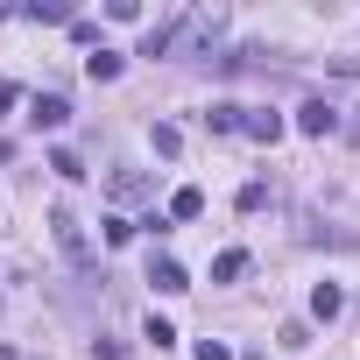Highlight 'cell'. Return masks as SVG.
<instances>
[{
  "instance_id": "1",
  "label": "cell",
  "mask_w": 360,
  "mask_h": 360,
  "mask_svg": "<svg viewBox=\"0 0 360 360\" xmlns=\"http://www.w3.org/2000/svg\"><path fill=\"white\" fill-rule=\"evenodd\" d=\"M50 233H57V248H64V262H71V269H92V248H85V226H78V212H71V205H57V212H50Z\"/></svg>"
},
{
  "instance_id": "2",
  "label": "cell",
  "mask_w": 360,
  "mask_h": 360,
  "mask_svg": "<svg viewBox=\"0 0 360 360\" xmlns=\"http://www.w3.org/2000/svg\"><path fill=\"white\" fill-rule=\"evenodd\" d=\"M339 127V106H325V99H304L297 106V134H311V141H325Z\"/></svg>"
},
{
  "instance_id": "3",
  "label": "cell",
  "mask_w": 360,
  "mask_h": 360,
  "mask_svg": "<svg viewBox=\"0 0 360 360\" xmlns=\"http://www.w3.org/2000/svg\"><path fill=\"white\" fill-rule=\"evenodd\" d=\"M240 134H248V141H283V113H269V106L248 113V106H240Z\"/></svg>"
},
{
  "instance_id": "4",
  "label": "cell",
  "mask_w": 360,
  "mask_h": 360,
  "mask_svg": "<svg viewBox=\"0 0 360 360\" xmlns=\"http://www.w3.org/2000/svg\"><path fill=\"white\" fill-rule=\"evenodd\" d=\"M148 283H155L162 297H184V290H191V276H184V262H169V255H162V262L148 269Z\"/></svg>"
},
{
  "instance_id": "5",
  "label": "cell",
  "mask_w": 360,
  "mask_h": 360,
  "mask_svg": "<svg viewBox=\"0 0 360 360\" xmlns=\"http://www.w3.org/2000/svg\"><path fill=\"white\" fill-rule=\"evenodd\" d=\"M29 120H36V127L50 134V127H64V120H71V106H64L57 92H36V106H29Z\"/></svg>"
},
{
  "instance_id": "6",
  "label": "cell",
  "mask_w": 360,
  "mask_h": 360,
  "mask_svg": "<svg viewBox=\"0 0 360 360\" xmlns=\"http://www.w3.org/2000/svg\"><path fill=\"white\" fill-rule=\"evenodd\" d=\"M85 78H92V85H113V78H120V50H106V43H99V50L85 57Z\"/></svg>"
},
{
  "instance_id": "7",
  "label": "cell",
  "mask_w": 360,
  "mask_h": 360,
  "mask_svg": "<svg viewBox=\"0 0 360 360\" xmlns=\"http://www.w3.org/2000/svg\"><path fill=\"white\" fill-rule=\"evenodd\" d=\"M339 311H346V290L339 283H318L311 290V318H339Z\"/></svg>"
},
{
  "instance_id": "8",
  "label": "cell",
  "mask_w": 360,
  "mask_h": 360,
  "mask_svg": "<svg viewBox=\"0 0 360 360\" xmlns=\"http://www.w3.org/2000/svg\"><path fill=\"white\" fill-rule=\"evenodd\" d=\"M240 276H248V248H226L212 262V283H240Z\"/></svg>"
},
{
  "instance_id": "9",
  "label": "cell",
  "mask_w": 360,
  "mask_h": 360,
  "mask_svg": "<svg viewBox=\"0 0 360 360\" xmlns=\"http://www.w3.org/2000/svg\"><path fill=\"white\" fill-rule=\"evenodd\" d=\"M198 212H205V191L198 184H184V191L169 198V219H198Z\"/></svg>"
},
{
  "instance_id": "10",
  "label": "cell",
  "mask_w": 360,
  "mask_h": 360,
  "mask_svg": "<svg viewBox=\"0 0 360 360\" xmlns=\"http://www.w3.org/2000/svg\"><path fill=\"white\" fill-rule=\"evenodd\" d=\"M22 15H29V22H64V29H71V8H64V0H29Z\"/></svg>"
},
{
  "instance_id": "11",
  "label": "cell",
  "mask_w": 360,
  "mask_h": 360,
  "mask_svg": "<svg viewBox=\"0 0 360 360\" xmlns=\"http://www.w3.org/2000/svg\"><path fill=\"white\" fill-rule=\"evenodd\" d=\"M148 141H155V155H176V148H184V134H176L169 120H155V127H148Z\"/></svg>"
},
{
  "instance_id": "12",
  "label": "cell",
  "mask_w": 360,
  "mask_h": 360,
  "mask_svg": "<svg viewBox=\"0 0 360 360\" xmlns=\"http://www.w3.org/2000/svg\"><path fill=\"white\" fill-rule=\"evenodd\" d=\"M205 127H212V134H240V106H212Z\"/></svg>"
},
{
  "instance_id": "13",
  "label": "cell",
  "mask_w": 360,
  "mask_h": 360,
  "mask_svg": "<svg viewBox=\"0 0 360 360\" xmlns=\"http://www.w3.org/2000/svg\"><path fill=\"white\" fill-rule=\"evenodd\" d=\"M50 169H57V176H71V184H78V176H85V162H78L71 148H50Z\"/></svg>"
},
{
  "instance_id": "14",
  "label": "cell",
  "mask_w": 360,
  "mask_h": 360,
  "mask_svg": "<svg viewBox=\"0 0 360 360\" xmlns=\"http://www.w3.org/2000/svg\"><path fill=\"white\" fill-rule=\"evenodd\" d=\"M141 191H148V176H134V169L113 176V198H141Z\"/></svg>"
},
{
  "instance_id": "15",
  "label": "cell",
  "mask_w": 360,
  "mask_h": 360,
  "mask_svg": "<svg viewBox=\"0 0 360 360\" xmlns=\"http://www.w3.org/2000/svg\"><path fill=\"white\" fill-rule=\"evenodd\" d=\"M127 240H134V219L113 212V219H106V248H127Z\"/></svg>"
},
{
  "instance_id": "16",
  "label": "cell",
  "mask_w": 360,
  "mask_h": 360,
  "mask_svg": "<svg viewBox=\"0 0 360 360\" xmlns=\"http://www.w3.org/2000/svg\"><path fill=\"white\" fill-rule=\"evenodd\" d=\"M148 339H155V353H169V346H176V325H169V318H148Z\"/></svg>"
},
{
  "instance_id": "17",
  "label": "cell",
  "mask_w": 360,
  "mask_h": 360,
  "mask_svg": "<svg viewBox=\"0 0 360 360\" xmlns=\"http://www.w3.org/2000/svg\"><path fill=\"white\" fill-rule=\"evenodd\" d=\"M198 360H233V346L226 339H198Z\"/></svg>"
},
{
  "instance_id": "18",
  "label": "cell",
  "mask_w": 360,
  "mask_h": 360,
  "mask_svg": "<svg viewBox=\"0 0 360 360\" xmlns=\"http://www.w3.org/2000/svg\"><path fill=\"white\" fill-rule=\"evenodd\" d=\"M15 99H22V92H15V85H0V113H8V106H15Z\"/></svg>"
},
{
  "instance_id": "19",
  "label": "cell",
  "mask_w": 360,
  "mask_h": 360,
  "mask_svg": "<svg viewBox=\"0 0 360 360\" xmlns=\"http://www.w3.org/2000/svg\"><path fill=\"white\" fill-rule=\"evenodd\" d=\"M0 360H15V346H0Z\"/></svg>"
}]
</instances>
